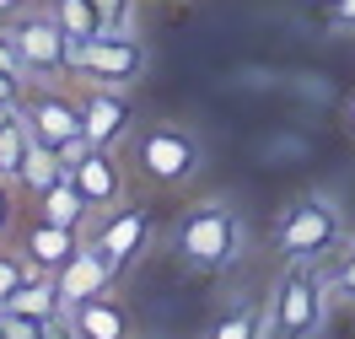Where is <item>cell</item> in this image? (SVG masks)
I'll return each instance as SVG.
<instances>
[{"label": "cell", "mask_w": 355, "mask_h": 339, "mask_svg": "<svg viewBox=\"0 0 355 339\" xmlns=\"http://www.w3.org/2000/svg\"><path fill=\"white\" fill-rule=\"evenodd\" d=\"M173 248H178V259H183L194 275H226V270H237V259H243V248H248L243 210H237L232 200H221V194L194 200L183 216H178Z\"/></svg>", "instance_id": "cell-1"}, {"label": "cell", "mask_w": 355, "mask_h": 339, "mask_svg": "<svg viewBox=\"0 0 355 339\" xmlns=\"http://www.w3.org/2000/svg\"><path fill=\"white\" fill-rule=\"evenodd\" d=\"M345 237H350V232H345V210H339V200L323 194V189H307L302 200H291L280 226H275V248H280L286 264H318V259L334 253Z\"/></svg>", "instance_id": "cell-2"}, {"label": "cell", "mask_w": 355, "mask_h": 339, "mask_svg": "<svg viewBox=\"0 0 355 339\" xmlns=\"http://www.w3.org/2000/svg\"><path fill=\"white\" fill-rule=\"evenodd\" d=\"M334 280L318 264H291L280 275V286L269 296V334L280 339H312L329 329V313H334Z\"/></svg>", "instance_id": "cell-3"}, {"label": "cell", "mask_w": 355, "mask_h": 339, "mask_svg": "<svg viewBox=\"0 0 355 339\" xmlns=\"http://www.w3.org/2000/svg\"><path fill=\"white\" fill-rule=\"evenodd\" d=\"M205 167V146L189 124L178 119H156L135 130V173L151 183V189H183L194 183Z\"/></svg>", "instance_id": "cell-4"}, {"label": "cell", "mask_w": 355, "mask_h": 339, "mask_svg": "<svg viewBox=\"0 0 355 339\" xmlns=\"http://www.w3.org/2000/svg\"><path fill=\"white\" fill-rule=\"evenodd\" d=\"M70 70L76 81H108V87H135L146 70H151V49L140 38V27L124 33H97L87 44L70 49Z\"/></svg>", "instance_id": "cell-5"}, {"label": "cell", "mask_w": 355, "mask_h": 339, "mask_svg": "<svg viewBox=\"0 0 355 339\" xmlns=\"http://www.w3.org/2000/svg\"><path fill=\"white\" fill-rule=\"evenodd\" d=\"M11 44H17V60H22L27 81H65L76 76L70 70V38L65 27L54 22V11H22L11 17Z\"/></svg>", "instance_id": "cell-6"}, {"label": "cell", "mask_w": 355, "mask_h": 339, "mask_svg": "<svg viewBox=\"0 0 355 339\" xmlns=\"http://www.w3.org/2000/svg\"><path fill=\"white\" fill-rule=\"evenodd\" d=\"M92 248L103 253L113 264V275H124L130 264H140L146 259V248H151V210H140V205H113V210H103V216H92Z\"/></svg>", "instance_id": "cell-7"}, {"label": "cell", "mask_w": 355, "mask_h": 339, "mask_svg": "<svg viewBox=\"0 0 355 339\" xmlns=\"http://www.w3.org/2000/svg\"><path fill=\"white\" fill-rule=\"evenodd\" d=\"M22 119L33 124V140H44L54 151H65L76 140H87V119H81V97H70L60 81H38V92H27Z\"/></svg>", "instance_id": "cell-8"}, {"label": "cell", "mask_w": 355, "mask_h": 339, "mask_svg": "<svg viewBox=\"0 0 355 339\" xmlns=\"http://www.w3.org/2000/svg\"><path fill=\"white\" fill-rule=\"evenodd\" d=\"M81 119H87L92 146H113V151L124 140H135V130H140L130 87H108V81H87L81 87Z\"/></svg>", "instance_id": "cell-9"}, {"label": "cell", "mask_w": 355, "mask_h": 339, "mask_svg": "<svg viewBox=\"0 0 355 339\" xmlns=\"http://www.w3.org/2000/svg\"><path fill=\"white\" fill-rule=\"evenodd\" d=\"M70 183L81 189V200L92 205V216H103V210L130 200V167L119 162L113 146H87L81 157L70 162Z\"/></svg>", "instance_id": "cell-10"}, {"label": "cell", "mask_w": 355, "mask_h": 339, "mask_svg": "<svg viewBox=\"0 0 355 339\" xmlns=\"http://www.w3.org/2000/svg\"><path fill=\"white\" fill-rule=\"evenodd\" d=\"M54 286H60V302H65V313H70L76 302H87V296L108 291V286H113V264H108L97 248H92V243H81V248L70 253L60 270H54Z\"/></svg>", "instance_id": "cell-11"}, {"label": "cell", "mask_w": 355, "mask_h": 339, "mask_svg": "<svg viewBox=\"0 0 355 339\" xmlns=\"http://www.w3.org/2000/svg\"><path fill=\"white\" fill-rule=\"evenodd\" d=\"M130 307L119 302V296H108V291H97V296H87V302H76L65 313V329L70 334H87V339H124L130 334Z\"/></svg>", "instance_id": "cell-12"}, {"label": "cell", "mask_w": 355, "mask_h": 339, "mask_svg": "<svg viewBox=\"0 0 355 339\" xmlns=\"http://www.w3.org/2000/svg\"><path fill=\"white\" fill-rule=\"evenodd\" d=\"M81 243H87L81 226H60V221H44V216H38V226L22 237V253L33 259V270H38V275H54Z\"/></svg>", "instance_id": "cell-13"}, {"label": "cell", "mask_w": 355, "mask_h": 339, "mask_svg": "<svg viewBox=\"0 0 355 339\" xmlns=\"http://www.w3.org/2000/svg\"><path fill=\"white\" fill-rule=\"evenodd\" d=\"M0 307H6V313H22V318H38V323H49V329H60V323H65V302H60L54 275H33V280H22V286L6 296Z\"/></svg>", "instance_id": "cell-14"}, {"label": "cell", "mask_w": 355, "mask_h": 339, "mask_svg": "<svg viewBox=\"0 0 355 339\" xmlns=\"http://www.w3.org/2000/svg\"><path fill=\"white\" fill-rule=\"evenodd\" d=\"M38 140H33V124L22 119V108L17 113H0V178L17 183V173H22L27 151H33Z\"/></svg>", "instance_id": "cell-15"}, {"label": "cell", "mask_w": 355, "mask_h": 339, "mask_svg": "<svg viewBox=\"0 0 355 339\" xmlns=\"http://www.w3.org/2000/svg\"><path fill=\"white\" fill-rule=\"evenodd\" d=\"M38 216H44V221H60V226H87V221H92V205L81 200V189H76V183H70V173H65L54 189H44V194H38Z\"/></svg>", "instance_id": "cell-16"}, {"label": "cell", "mask_w": 355, "mask_h": 339, "mask_svg": "<svg viewBox=\"0 0 355 339\" xmlns=\"http://www.w3.org/2000/svg\"><path fill=\"white\" fill-rule=\"evenodd\" d=\"M65 173H70V167H65V157H60L54 146H44V140H38V146L27 151V162H22V173H17V183H22L27 194L38 200V194H44V189H54V183L65 178Z\"/></svg>", "instance_id": "cell-17"}, {"label": "cell", "mask_w": 355, "mask_h": 339, "mask_svg": "<svg viewBox=\"0 0 355 339\" xmlns=\"http://www.w3.org/2000/svg\"><path fill=\"white\" fill-rule=\"evenodd\" d=\"M49 11H54V22L65 27L70 44H87V38H97V33H103L97 11H92V0H54Z\"/></svg>", "instance_id": "cell-18"}, {"label": "cell", "mask_w": 355, "mask_h": 339, "mask_svg": "<svg viewBox=\"0 0 355 339\" xmlns=\"http://www.w3.org/2000/svg\"><path fill=\"white\" fill-rule=\"evenodd\" d=\"M216 339H253V334H269V307H232L210 323Z\"/></svg>", "instance_id": "cell-19"}, {"label": "cell", "mask_w": 355, "mask_h": 339, "mask_svg": "<svg viewBox=\"0 0 355 339\" xmlns=\"http://www.w3.org/2000/svg\"><path fill=\"white\" fill-rule=\"evenodd\" d=\"M103 33H124V27H140V0H92Z\"/></svg>", "instance_id": "cell-20"}, {"label": "cell", "mask_w": 355, "mask_h": 339, "mask_svg": "<svg viewBox=\"0 0 355 339\" xmlns=\"http://www.w3.org/2000/svg\"><path fill=\"white\" fill-rule=\"evenodd\" d=\"M33 259H27V253H11V248H0V302H6V296L17 291V286H22V280H33Z\"/></svg>", "instance_id": "cell-21"}, {"label": "cell", "mask_w": 355, "mask_h": 339, "mask_svg": "<svg viewBox=\"0 0 355 339\" xmlns=\"http://www.w3.org/2000/svg\"><path fill=\"white\" fill-rule=\"evenodd\" d=\"M334 296L339 302H355V237L339 243V270H334Z\"/></svg>", "instance_id": "cell-22"}, {"label": "cell", "mask_w": 355, "mask_h": 339, "mask_svg": "<svg viewBox=\"0 0 355 339\" xmlns=\"http://www.w3.org/2000/svg\"><path fill=\"white\" fill-rule=\"evenodd\" d=\"M27 87H33V81H27L22 70H0V113H17V108H22Z\"/></svg>", "instance_id": "cell-23"}, {"label": "cell", "mask_w": 355, "mask_h": 339, "mask_svg": "<svg viewBox=\"0 0 355 339\" xmlns=\"http://www.w3.org/2000/svg\"><path fill=\"white\" fill-rule=\"evenodd\" d=\"M0 70H22V60H17V44H11V27H0Z\"/></svg>", "instance_id": "cell-24"}, {"label": "cell", "mask_w": 355, "mask_h": 339, "mask_svg": "<svg viewBox=\"0 0 355 339\" xmlns=\"http://www.w3.org/2000/svg\"><path fill=\"white\" fill-rule=\"evenodd\" d=\"M11 216H17V200H11V189H6V178H0V237L11 232Z\"/></svg>", "instance_id": "cell-25"}, {"label": "cell", "mask_w": 355, "mask_h": 339, "mask_svg": "<svg viewBox=\"0 0 355 339\" xmlns=\"http://www.w3.org/2000/svg\"><path fill=\"white\" fill-rule=\"evenodd\" d=\"M334 22H339V27H355V0H334Z\"/></svg>", "instance_id": "cell-26"}, {"label": "cell", "mask_w": 355, "mask_h": 339, "mask_svg": "<svg viewBox=\"0 0 355 339\" xmlns=\"http://www.w3.org/2000/svg\"><path fill=\"white\" fill-rule=\"evenodd\" d=\"M27 0H0V22H11V17H22Z\"/></svg>", "instance_id": "cell-27"}, {"label": "cell", "mask_w": 355, "mask_h": 339, "mask_svg": "<svg viewBox=\"0 0 355 339\" xmlns=\"http://www.w3.org/2000/svg\"><path fill=\"white\" fill-rule=\"evenodd\" d=\"M345 124H350V135H355V97L345 103Z\"/></svg>", "instance_id": "cell-28"}]
</instances>
